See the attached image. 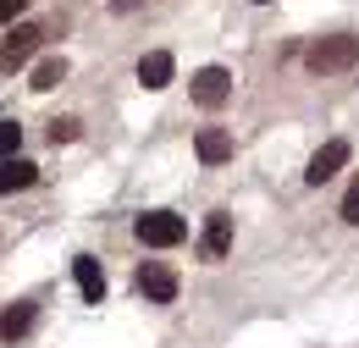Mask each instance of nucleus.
<instances>
[{
    "instance_id": "f8f14e48",
    "label": "nucleus",
    "mask_w": 359,
    "mask_h": 348,
    "mask_svg": "<svg viewBox=\"0 0 359 348\" xmlns=\"http://www.w3.org/2000/svg\"><path fill=\"white\" fill-rule=\"evenodd\" d=\"M28 326H34V304H11L6 315H0V337H6V343H17Z\"/></svg>"
},
{
    "instance_id": "a211bd4d",
    "label": "nucleus",
    "mask_w": 359,
    "mask_h": 348,
    "mask_svg": "<svg viewBox=\"0 0 359 348\" xmlns=\"http://www.w3.org/2000/svg\"><path fill=\"white\" fill-rule=\"evenodd\" d=\"M111 6H116V11H133V6H138V0H111Z\"/></svg>"
},
{
    "instance_id": "f257e3e1",
    "label": "nucleus",
    "mask_w": 359,
    "mask_h": 348,
    "mask_svg": "<svg viewBox=\"0 0 359 348\" xmlns=\"http://www.w3.org/2000/svg\"><path fill=\"white\" fill-rule=\"evenodd\" d=\"M354 61H359V39H348V34L315 39L310 50H304V67H310V72H320V78H326V72H348Z\"/></svg>"
},
{
    "instance_id": "423d86ee",
    "label": "nucleus",
    "mask_w": 359,
    "mask_h": 348,
    "mask_svg": "<svg viewBox=\"0 0 359 348\" xmlns=\"http://www.w3.org/2000/svg\"><path fill=\"white\" fill-rule=\"evenodd\" d=\"M226 94H232V72H226V67H199V72H194V100H199L205 111L226 105Z\"/></svg>"
},
{
    "instance_id": "dca6fc26",
    "label": "nucleus",
    "mask_w": 359,
    "mask_h": 348,
    "mask_svg": "<svg viewBox=\"0 0 359 348\" xmlns=\"http://www.w3.org/2000/svg\"><path fill=\"white\" fill-rule=\"evenodd\" d=\"M343 221H348V227H359V177H354V188L343 194Z\"/></svg>"
},
{
    "instance_id": "4468645a",
    "label": "nucleus",
    "mask_w": 359,
    "mask_h": 348,
    "mask_svg": "<svg viewBox=\"0 0 359 348\" xmlns=\"http://www.w3.org/2000/svg\"><path fill=\"white\" fill-rule=\"evenodd\" d=\"M17 144H22V128H17V122H0V161H11Z\"/></svg>"
},
{
    "instance_id": "f3484780",
    "label": "nucleus",
    "mask_w": 359,
    "mask_h": 348,
    "mask_svg": "<svg viewBox=\"0 0 359 348\" xmlns=\"http://www.w3.org/2000/svg\"><path fill=\"white\" fill-rule=\"evenodd\" d=\"M22 6H28V0H0V22H17V17H22Z\"/></svg>"
},
{
    "instance_id": "2eb2a0df",
    "label": "nucleus",
    "mask_w": 359,
    "mask_h": 348,
    "mask_svg": "<svg viewBox=\"0 0 359 348\" xmlns=\"http://www.w3.org/2000/svg\"><path fill=\"white\" fill-rule=\"evenodd\" d=\"M50 138H55V144H72V138H78V116H55V122H50Z\"/></svg>"
},
{
    "instance_id": "6e6552de",
    "label": "nucleus",
    "mask_w": 359,
    "mask_h": 348,
    "mask_svg": "<svg viewBox=\"0 0 359 348\" xmlns=\"http://www.w3.org/2000/svg\"><path fill=\"white\" fill-rule=\"evenodd\" d=\"M172 72H177L172 50H149V55L138 61V83H144V88H166V83H172Z\"/></svg>"
},
{
    "instance_id": "f03ea898",
    "label": "nucleus",
    "mask_w": 359,
    "mask_h": 348,
    "mask_svg": "<svg viewBox=\"0 0 359 348\" xmlns=\"http://www.w3.org/2000/svg\"><path fill=\"white\" fill-rule=\"evenodd\" d=\"M133 232H138V243H149V249H172V243L188 238V221L172 216V210H144L133 221Z\"/></svg>"
},
{
    "instance_id": "39448f33",
    "label": "nucleus",
    "mask_w": 359,
    "mask_h": 348,
    "mask_svg": "<svg viewBox=\"0 0 359 348\" xmlns=\"http://www.w3.org/2000/svg\"><path fill=\"white\" fill-rule=\"evenodd\" d=\"M133 282H138V293H144L149 304H172V299H177V276H172L161 260H144Z\"/></svg>"
},
{
    "instance_id": "6ab92c4d",
    "label": "nucleus",
    "mask_w": 359,
    "mask_h": 348,
    "mask_svg": "<svg viewBox=\"0 0 359 348\" xmlns=\"http://www.w3.org/2000/svg\"><path fill=\"white\" fill-rule=\"evenodd\" d=\"M255 6H266V0H255Z\"/></svg>"
},
{
    "instance_id": "ddd939ff",
    "label": "nucleus",
    "mask_w": 359,
    "mask_h": 348,
    "mask_svg": "<svg viewBox=\"0 0 359 348\" xmlns=\"http://www.w3.org/2000/svg\"><path fill=\"white\" fill-rule=\"evenodd\" d=\"M61 78H67V61H61V55H50V61L34 67V88H55Z\"/></svg>"
},
{
    "instance_id": "9d476101",
    "label": "nucleus",
    "mask_w": 359,
    "mask_h": 348,
    "mask_svg": "<svg viewBox=\"0 0 359 348\" xmlns=\"http://www.w3.org/2000/svg\"><path fill=\"white\" fill-rule=\"evenodd\" d=\"M194 149H199V161H205V166H222V161H232V133H222V128H199Z\"/></svg>"
},
{
    "instance_id": "0eeeda50",
    "label": "nucleus",
    "mask_w": 359,
    "mask_h": 348,
    "mask_svg": "<svg viewBox=\"0 0 359 348\" xmlns=\"http://www.w3.org/2000/svg\"><path fill=\"white\" fill-rule=\"evenodd\" d=\"M226 249H232V216H222V210H216V216L205 221V238H199V255H205V260H222Z\"/></svg>"
},
{
    "instance_id": "1a4fd4ad",
    "label": "nucleus",
    "mask_w": 359,
    "mask_h": 348,
    "mask_svg": "<svg viewBox=\"0 0 359 348\" xmlns=\"http://www.w3.org/2000/svg\"><path fill=\"white\" fill-rule=\"evenodd\" d=\"M34 182H39V166H34V161H22V155L0 161V194H22V188H34Z\"/></svg>"
},
{
    "instance_id": "9b49d317",
    "label": "nucleus",
    "mask_w": 359,
    "mask_h": 348,
    "mask_svg": "<svg viewBox=\"0 0 359 348\" xmlns=\"http://www.w3.org/2000/svg\"><path fill=\"white\" fill-rule=\"evenodd\" d=\"M72 276H78V293H83L89 304H100V299H105V271H100V260L78 255V260H72Z\"/></svg>"
},
{
    "instance_id": "20e7f679",
    "label": "nucleus",
    "mask_w": 359,
    "mask_h": 348,
    "mask_svg": "<svg viewBox=\"0 0 359 348\" xmlns=\"http://www.w3.org/2000/svg\"><path fill=\"white\" fill-rule=\"evenodd\" d=\"M39 39H45V28H39V22H17V28L6 34V44H0V67H6V72L28 67V55L39 50Z\"/></svg>"
},
{
    "instance_id": "7ed1b4c3",
    "label": "nucleus",
    "mask_w": 359,
    "mask_h": 348,
    "mask_svg": "<svg viewBox=\"0 0 359 348\" xmlns=\"http://www.w3.org/2000/svg\"><path fill=\"white\" fill-rule=\"evenodd\" d=\"M343 166H348V138H326V144L310 155V166H304V182L320 188V182H332Z\"/></svg>"
}]
</instances>
